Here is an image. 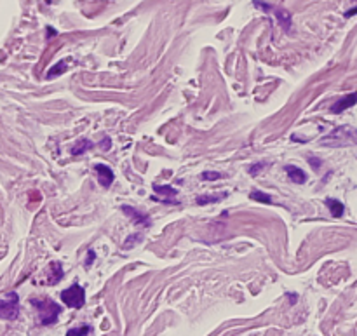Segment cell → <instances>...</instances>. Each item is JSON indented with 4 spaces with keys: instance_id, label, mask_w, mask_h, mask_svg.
Returning <instances> with one entry per match:
<instances>
[{
    "instance_id": "1",
    "label": "cell",
    "mask_w": 357,
    "mask_h": 336,
    "mask_svg": "<svg viewBox=\"0 0 357 336\" xmlns=\"http://www.w3.org/2000/svg\"><path fill=\"white\" fill-rule=\"evenodd\" d=\"M321 145L322 147H333V148L357 145V129L352 126H340L337 129L331 131L329 134H326L321 139Z\"/></svg>"
},
{
    "instance_id": "2",
    "label": "cell",
    "mask_w": 357,
    "mask_h": 336,
    "mask_svg": "<svg viewBox=\"0 0 357 336\" xmlns=\"http://www.w3.org/2000/svg\"><path fill=\"white\" fill-rule=\"evenodd\" d=\"M30 303L35 307L39 314V322L42 326H53L58 322V317L61 314V307L56 301L49 300V298H33Z\"/></svg>"
},
{
    "instance_id": "3",
    "label": "cell",
    "mask_w": 357,
    "mask_h": 336,
    "mask_svg": "<svg viewBox=\"0 0 357 336\" xmlns=\"http://www.w3.org/2000/svg\"><path fill=\"white\" fill-rule=\"evenodd\" d=\"M19 316V296L18 293H7L6 298H0V319L14 321Z\"/></svg>"
},
{
    "instance_id": "4",
    "label": "cell",
    "mask_w": 357,
    "mask_h": 336,
    "mask_svg": "<svg viewBox=\"0 0 357 336\" xmlns=\"http://www.w3.org/2000/svg\"><path fill=\"white\" fill-rule=\"evenodd\" d=\"M61 300L68 308H82L86 303V289L80 284H72L70 287L61 293Z\"/></svg>"
},
{
    "instance_id": "5",
    "label": "cell",
    "mask_w": 357,
    "mask_h": 336,
    "mask_svg": "<svg viewBox=\"0 0 357 336\" xmlns=\"http://www.w3.org/2000/svg\"><path fill=\"white\" fill-rule=\"evenodd\" d=\"M94 171H96V176H98V183H100L101 186H105V188H108V186L113 183V180H115L113 171L105 164H96Z\"/></svg>"
},
{
    "instance_id": "6",
    "label": "cell",
    "mask_w": 357,
    "mask_h": 336,
    "mask_svg": "<svg viewBox=\"0 0 357 336\" xmlns=\"http://www.w3.org/2000/svg\"><path fill=\"white\" fill-rule=\"evenodd\" d=\"M121 211L126 212V216H129V218L134 221L136 227H150V218H148L147 214H143L141 211L134 209V207H131V206H122Z\"/></svg>"
},
{
    "instance_id": "7",
    "label": "cell",
    "mask_w": 357,
    "mask_h": 336,
    "mask_svg": "<svg viewBox=\"0 0 357 336\" xmlns=\"http://www.w3.org/2000/svg\"><path fill=\"white\" fill-rule=\"evenodd\" d=\"M355 103H357V91L352 92V94L340 98L338 101H335L333 106H331V113H342V112H345L347 108L354 106Z\"/></svg>"
},
{
    "instance_id": "8",
    "label": "cell",
    "mask_w": 357,
    "mask_h": 336,
    "mask_svg": "<svg viewBox=\"0 0 357 336\" xmlns=\"http://www.w3.org/2000/svg\"><path fill=\"white\" fill-rule=\"evenodd\" d=\"M154 192L157 195H164V199H160V202H164V204H180L178 201H171L173 197H176L178 195V190L176 188H173V186H169V185H154ZM155 195V197H157Z\"/></svg>"
},
{
    "instance_id": "9",
    "label": "cell",
    "mask_w": 357,
    "mask_h": 336,
    "mask_svg": "<svg viewBox=\"0 0 357 336\" xmlns=\"http://www.w3.org/2000/svg\"><path fill=\"white\" fill-rule=\"evenodd\" d=\"M65 272L61 269V263L59 261H53L49 265V277H47V284H58L59 280L63 279Z\"/></svg>"
},
{
    "instance_id": "10",
    "label": "cell",
    "mask_w": 357,
    "mask_h": 336,
    "mask_svg": "<svg viewBox=\"0 0 357 336\" xmlns=\"http://www.w3.org/2000/svg\"><path fill=\"white\" fill-rule=\"evenodd\" d=\"M286 173L290 176V180L296 183V185H303L307 181V174L301 171L300 167H296V165H286Z\"/></svg>"
},
{
    "instance_id": "11",
    "label": "cell",
    "mask_w": 357,
    "mask_h": 336,
    "mask_svg": "<svg viewBox=\"0 0 357 336\" xmlns=\"http://www.w3.org/2000/svg\"><path fill=\"white\" fill-rule=\"evenodd\" d=\"M324 204L329 207L331 214H333L335 218H340V216H343V212H345V206H343V204L340 202L338 199H331V197H328V199L324 201Z\"/></svg>"
},
{
    "instance_id": "12",
    "label": "cell",
    "mask_w": 357,
    "mask_h": 336,
    "mask_svg": "<svg viewBox=\"0 0 357 336\" xmlns=\"http://www.w3.org/2000/svg\"><path fill=\"white\" fill-rule=\"evenodd\" d=\"M275 18L277 23L282 27L284 32H290L291 30V14L286 9H275Z\"/></svg>"
},
{
    "instance_id": "13",
    "label": "cell",
    "mask_w": 357,
    "mask_h": 336,
    "mask_svg": "<svg viewBox=\"0 0 357 336\" xmlns=\"http://www.w3.org/2000/svg\"><path fill=\"white\" fill-rule=\"evenodd\" d=\"M227 192H222V194H215V195H199L197 197V204L199 206H206V204H216V202H222L225 197H227Z\"/></svg>"
},
{
    "instance_id": "14",
    "label": "cell",
    "mask_w": 357,
    "mask_h": 336,
    "mask_svg": "<svg viewBox=\"0 0 357 336\" xmlns=\"http://www.w3.org/2000/svg\"><path fill=\"white\" fill-rule=\"evenodd\" d=\"M94 147V143H91L89 139H79L77 143L72 147V155H84L87 150H91V148Z\"/></svg>"
},
{
    "instance_id": "15",
    "label": "cell",
    "mask_w": 357,
    "mask_h": 336,
    "mask_svg": "<svg viewBox=\"0 0 357 336\" xmlns=\"http://www.w3.org/2000/svg\"><path fill=\"white\" fill-rule=\"evenodd\" d=\"M249 199H253V201H256V202H263V204H274L270 195L263 194L260 190H253V192L249 194Z\"/></svg>"
},
{
    "instance_id": "16",
    "label": "cell",
    "mask_w": 357,
    "mask_h": 336,
    "mask_svg": "<svg viewBox=\"0 0 357 336\" xmlns=\"http://www.w3.org/2000/svg\"><path fill=\"white\" fill-rule=\"evenodd\" d=\"M91 333V326H80V327H72L66 333V336H87Z\"/></svg>"
},
{
    "instance_id": "17",
    "label": "cell",
    "mask_w": 357,
    "mask_h": 336,
    "mask_svg": "<svg viewBox=\"0 0 357 336\" xmlns=\"http://www.w3.org/2000/svg\"><path fill=\"white\" fill-rule=\"evenodd\" d=\"M65 66H66V59H61V61H59L56 66H53V68L49 70L47 79H53V77H56V75H59V74H61V70H63Z\"/></svg>"
},
{
    "instance_id": "18",
    "label": "cell",
    "mask_w": 357,
    "mask_h": 336,
    "mask_svg": "<svg viewBox=\"0 0 357 336\" xmlns=\"http://www.w3.org/2000/svg\"><path fill=\"white\" fill-rule=\"evenodd\" d=\"M267 167H269V162H256V164L249 165V174H251V176H256L258 173L263 171V169H267Z\"/></svg>"
},
{
    "instance_id": "19",
    "label": "cell",
    "mask_w": 357,
    "mask_h": 336,
    "mask_svg": "<svg viewBox=\"0 0 357 336\" xmlns=\"http://www.w3.org/2000/svg\"><path fill=\"white\" fill-rule=\"evenodd\" d=\"M201 178H202V180H207V181H215V180H220V178H222V174H220V173L206 171V173L201 174Z\"/></svg>"
},
{
    "instance_id": "20",
    "label": "cell",
    "mask_w": 357,
    "mask_h": 336,
    "mask_svg": "<svg viewBox=\"0 0 357 336\" xmlns=\"http://www.w3.org/2000/svg\"><path fill=\"white\" fill-rule=\"evenodd\" d=\"M307 160H308V164L312 165L314 169H316V171H317L319 167H321V164H322V162H321V159H316V157H314V155H308V157H307Z\"/></svg>"
},
{
    "instance_id": "21",
    "label": "cell",
    "mask_w": 357,
    "mask_h": 336,
    "mask_svg": "<svg viewBox=\"0 0 357 336\" xmlns=\"http://www.w3.org/2000/svg\"><path fill=\"white\" fill-rule=\"evenodd\" d=\"M253 4L258 7V9H261V11H270L272 9V6H270L269 2H258V0H254Z\"/></svg>"
},
{
    "instance_id": "22",
    "label": "cell",
    "mask_w": 357,
    "mask_h": 336,
    "mask_svg": "<svg viewBox=\"0 0 357 336\" xmlns=\"http://www.w3.org/2000/svg\"><path fill=\"white\" fill-rule=\"evenodd\" d=\"M100 147L103 148V150H110V148H112V139H110V138H103V141H101Z\"/></svg>"
},
{
    "instance_id": "23",
    "label": "cell",
    "mask_w": 357,
    "mask_h": 336,
    "mask_svg": "<svg viewBox=\"0 0 357 336\" xmlns=\"http://www.w3.org/2000/svg\"><path fill=\"white\" fill-rule=\"evenodd\" d=\"M89 256H87V261H86V265L89 267V265H91V261H92V259H94L96 258V253H94V251H89Z\"/></svg>"
},
{
    "instance_id": "24",
    "label": "cell",
    "mask_w": 357,
    "mask_h": 336,
    "mask_svg": "<svg viewBox=\"0 0 357 336\" xmlns=\"http://www.w3.org/2000/svg\"><path fill=\"white\" fill-rule=\"evenodd\" d=\"M357 14V7H354V9H350V11H347L345 12V18H350V16H354Z\"/></svg>"
},
{
    "instance_id": "25",
    "label": "cell",
    "mask_w": 357,
    "mask_h": 336,
    "mask_svg": "<svg viewBox=\"0 0 357 336\" xmlns=\"http://www.w3.org/2000/svg\"><path fill=\"white\" fill-rule=\"evenodd\" d=\"M288 296H290V300H291V305H295L296 300H298V296H296L295 293H291V295H288Z\"/></svg>"
},
{
    "instance_id": "26",
    "label": "cell",
    "mask_w": 357,
    "mask_h": 336,
    "mask_svg": "<svg viewBox=\"0 0 357 336\" xmlns=\"http://www.w3.org/2000/svg\"><path fill=\"white\" fill-rule=\"evenodd\" d=\"M47 32H49V33H47L49 37H51V35H53V37L56 35V30H54V28H47Z\"/></svg>"
}]
</instances>
